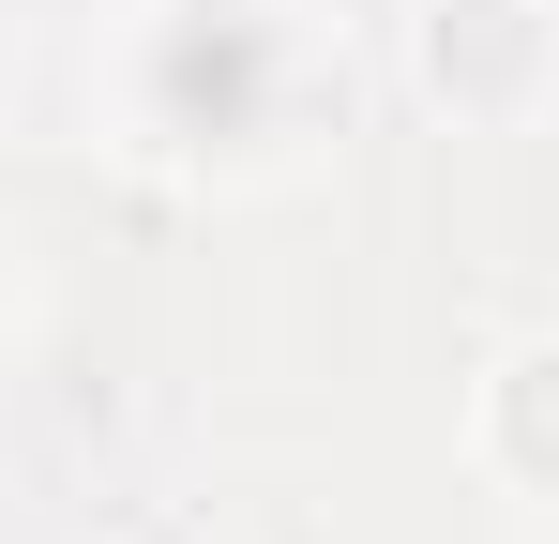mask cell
Returning a JSON list of instances; mask_svg holds the SVG:
<instances>
[{
    "label": "cell",
    "instance_id": "5",
    "mask_svg": "<svg viewBox=\"0 0 559 544\" xmlns=\"http://www.w3.org/2000/svg\"><path fill=\"white\" fill-rule=\"evenodd\" d=\"M0 378H15V258H0Z\"/></svg>",
    "mask_w": 559,
    "mask_h": 544
},
{
    "label": "cell",
    "instance_id": "4",
    "mask_svg": "<svg viewBox=\"0 0 559 544\" xmlns=\"http://www.w3.org/2000/svg\"><path fill=\"white\" fill-rule=\"evenodd\" d=\"M15 46H31V15H15V0H0V91H15Z\"/></svg>",
    "mask_w": 559,
    "mask_h": 544
},
{
    "label": "cell",
    "instance_id": "1",
    "mask_svg": "<svg viewBox=\"0 0 559 544\" xmlns=\"http://www.w3.org/2000/svg\"><path fill=\"white\" fill-rule=\"evenodd\" d=\"M348 137V31L318 0H106L92 152L167 197H287Z\"/></svg>",
    "mask_w": 559,
    "mask_h": 544
},
{
    "label": "cell",
    "instance_id": "6",
    "mask_svg": "<svg viewBox=\"0 0 559 544\" xmlns=\"http://www.w3.org/2000/svg\"><path fill=\"white\" fill-rule=\"evenodd\" d=\"M106 544H167V530H106Z\"/></svg>",
    "mask_w": 559,
    "mask_h": 544
},
{
    "label": "cell",
    "instance_id": "3",
    "mask_svg": "<svg viewBox=\"0 0 559 544\" xmlns=\"http://www.w3.org/2000/svg\"><path fill=\"white\" fill-rule=\"evenodd\" d=\"M468 469H484V499L559 515V318H530L468 363Z\"/></svg>",
    "mask_w": 559,
    "mask_h": 544
},
{
    "label": "cell",
    "instance_id": "2",
    "mask_svg": "<svg viewBox=\"0 0 559 544\" xmlns=\"http://www.w3.org/2000/svg\"><path fill=\"white\" fill-rule=\"evenodd\" d=\"M393 91L454 137L559 121V0H393Z\"/></svg>",
    "mask_w": 559,
    "mask_h": 544
}]
</instances>
